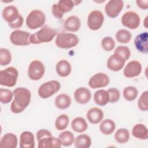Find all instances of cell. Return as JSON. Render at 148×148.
Here are the masks:
<instances>
[{"mask_svg": "<svg viewBox=\"0 0 148 148\" xmlns=\"http://www.w3.org/2000/svg\"><path fill=\"white\" fill-rule=\"evenodd\" d=\"M13 92L14 99L11 103L10 110L13 113H20L25 109L31 102V91L25 87H17Z\"/></svg>", "mask_w": 148, "mask_h": 148, "instance_id": "obj_1", "label": "cell"}, {"mask_svg": "<svg viewBox=\"0 0 148 148\" xmlns=\"http://www.w3.org/2000/svg\"><path fill=\"white\" fill-rule=\"evenodd\" d=\"M57 34V31L48 25H44L40 30L31 34L29 37L31 44L38 45L51 42Z\"/></svg>", "mask_w": 148, "mask_h": 148, "instance_id": "obj_2", "label": "cell"}, {"mask_svg": "<svg viewBox=\"0 0 148 148\" xmlns=\"http://www.w3.org/2000/svg\"><path fill=\"white\" fill-rule=\"evenodd\" d=\"M82 1L72 0H61L57 3H54L51 7V12L53 15L58 19L62 18L65 13L72 10L74 6L77 5Z\"/></svg>", "mask_w": 148, "mask_h": 148, "instance_id": "obj_3", "label": "cell"}, {"mask_svg": "<svg viewBox=\"0 0 148 148\" xmlns=\"http://www.w3.org/2000/svg\"><path fill=\"white\" fill-rule=\"evenodd\" d=\"M79 42L77 36L72 33H61L57 35L55 43L56 46L63 49H69L76 46Z\"/></svg>", "mask_w": 148, "mask_h": 148, "instance_id": "obj_4", "label": "cell"}, {"mask_svg": "<svg viewBox=\"0 0 148 148\" xmlns=\"http://www.w3.org/2000/svg\"><path fill=\"white\" fill-rule=\"evenodd\" d=\"M18 76L17 69L13 66H9L0 71V84L3 86L12 87L17 83Z\"/></svg>", "mask_w": 148, "mask_h": 148, "instance_id": "obj_5", "label": "cell"}, {"mask_svg": "<svg viewBox=\"0 0 148 148\" xmlns=\"http://www.w3.org/2000/svg\"><path fill=\"white\" fill-rule=\"evenodd\" d=\"M46 21L45 13L40 10L34 9L27 16L25 23L30 29H36L43 25Z\"/></svg>", "mask_w": 148, "mask_h": 148, "instance_id": "obj_6", "label": "cell"}, {"mask_svg": "<svg viewBox=\"0 0 148 148\" xmlns=\"http://www.w3.org/2000/svg\"><path fill=\"white\" fill-rule=\"evenodd\" d=\"M61 88V84L57 80H50L41 84L38 90L39 96L43 99H47L57 92Z\"/></svg>", "mask_w": 148, "mask_h": 148, "instance_id": "obj_7", "label": "cell"}, {"mask_svg": "<svg viewBox=\"0 0 148 148\" xmlns=\"http://www.w3.org/2000/svg\"><path fill=\"white\" fill-rule=\"evenodd\" d=\"M45 67L42 62L35 60L31 62L28 69V76L31 80H39L43 76Z\"/></svg>", "mask_w": 148, "mask_h": 148, "instance_id": "obj_8", "label": "cell"}, {"mask_svg": "<svg viewBox=\"0 0 148 148\" xmlns=\"http://www.w3.org/2000/svg\"><path fill=\"white\" fill-rule=\"evenodd\" d=\"M121 22L124 27L131 29H135L139 26L140 18L139 14L135 12L128 11L123 14Z\"/></svg>", "mask_w": 148, "mask_h": 148, "instance_id": "obj_9", "label": "cell"}, {"mask_svg": "<svg viewBox=\"0 0 148 148\" xmlns=\"http://www.w3.org/2000/svg\"><path fill=\"white\" fill-rule=\"evenodd\" d=\"M104 21V16L102 12L98 10L91 11L87 17V25L92 31L98 30L101 28Z\"/></svg>", "mask_w": 148, "mask_h": 148, "instance_id": "obj_10", "label": "cell"}, {"mask_svg": "<svg viewBox=\"0 0 148 148\" xmlns=\"http://www.w3.org/2000/svg\"><path fill=\"white\" fill-rule=\"evenodd\" d=\"M30 36L31 34L27 31L16 29L11 33L10 41L16 46H28L31 44L29 42Z\"/></svg>", "mask_w": 148, "mask_h": 148, "instance_id": "obj_11", "label": "cell"}, {"mask_svg": "<svg viewBox=\"0 0 148 148\" xmlns=\"http://www.w3.org/2000/svg\"><path fill=\"white\" fill-rule=\"evenodd\" d=\"M109 77L106 73L99 72L90 78L88 84L90 88L96 89L106 87L109 84Z\"/></svg>", "mask_w": 148, "mask_h": 148, "instance_id": "obj_12", "label": "cell"}, {"mask_svg": "<svg viewBox=\"0 0 148 148\" xmlns=\"http://www.w3.org/2000/svg\"><path fill=\"white\" fill-rule=\"evenodd\" d=\"M124 6V2L121 0H110L105 6V12L110 18L117 17Z\"/></svg>", "mask_w": 148, "mask_h": 148, "instance_id": "obj_13", "label": "cell"}, {"mask_svg": "<svg viewBox=\"0 0 148 148\" xmlns=\"http://www.w3.org/2000/svg\"><path fill=\"white\" fill-rule=\"evenodd\" d=\"M142 65L136 60L130 61L125 65L124 70V76L127 78H132L139 76L142 72Z\"/></svg>", "mask_w": 148, "mask_h": 148, "instance_id": "obj_14", "label": "cell"}, {"mask_svg": "<svg viewBox=\"0 0 148 148\" xmlns=\"http://www.w3.org/2000/svg\"><path fill=\"white\" fill-rule=\"evenodd\" d=\"M125 61H126L121 56L114 53L108 58L106 65L109 70L117 72L124 67Z\"/></svg>", "mask_w": 148, "mask_h": 148, "instance_id": "obj_15", "label": "cell"}, {"mask_svg": "<svg viewBox=\"0 0 148 148\" xmlns=\"http://www.w3.org/2000/svg\"><path fill=\"white\" fill-rule=\"evenodd\" d=\"M134 44L136 50L142 53H148V33L147 31L137 35Z\"/></svg>", "mask_w": 148, "mask_h": 148, "instance_id": "obj_16", "label": "cell"}, {"mask_svg": "<svg viewBox=\"0 0 148 148\" xmlns=\"http://www.w3.org/2000/svg\"><path fill=\"white\" fill-rule=\"evenodd\" d=\"M21 14L18 9L13 5H9L3 8L2 10V17L8 24L14 23L17 20Z\"/></svg>", "mask_w": 148, "mask_h": 148, "instance_id": "obj_17", "label": "cell"}, {"mask_svg": "<svg viewBox=\"0 0 148 148\" xmlns=\"http://www.w3.org/2000/svg\"><path fill=\"white\" fill-rule=\"evenodd\" d=\"M74 98L77 103L86 104L88 103L91 97V93L89 89L84 87L77 88L74 92Z\"/></svg>", "mask_w": 148, "mask_h": 148, "instance_id": "obj_18", "label": "cell"}, {"mask_svg": "<svg viewBox=\"0 0 148 148\" xmlns=\"http://www.w3.org/2000/svg\"><path fill=\"white\" fill-rule=\"evenodd\" d=\"M39 148H60L61 147V142L58 138L53 136H46L38 140Z\"/></svg>", "mask_w": 148, "mask_h": 148, "instance_id": "obj_19", "label": "cell"}, {"mask_svg": "<svg viewBox=\"0 0 148 148\" xmlns=\"http://www.w3.org/2000/svg\"><path fill=\"white\" fill-rule=\"evenodd\" d=\"M88 121L92 124H97L101 122L103 118V112L99 108L93 107L90 108L86 113Z\"/></svg>", "mask_w": 148, "mask_h": 148, "instance_id": "obj_20", "label": "cell"}, {"mask_svg": "<svg viewBox=\"0 0 148 148\" xmlns=\"http://www.w3.org/2000/svg\"><path fill=\"white\" fill-rule=\"evenodd\" d=\"M17 136L13 133H6L1 139V148H16L17 146Z\"/></svg>", "mask_w": 148, "mask_h": 148, "instance_id": "obj_21", "label": "cell"}, {"mask_svg": "<svg viewBox=\"0 0 148 148\" xmlns=\"http://www.w3.org/2000/svg\"><path fill=\"white\" fill-rule=\"evenodd\" d=\"M81 26V22L80 18L74 15L69 16L65 20L64 27V28L69 32H75L77 31Z\"/></svg>", "mask_w": 148, "mask_h": 148, "instance_id": "obj_22", "label": "cell"}, {"mask_svg": "<svg viewBox=\"0 0 148 148\" xmlns=\"http://www.w3.org/2000/svg\"><path fill=\"white\" fill-rule=\"evenodd\" d=\"M20 147L21 148H34L35 138L30 131H24L20 136Z\"/></svg>", "mask_w": 148, "mask_h": 148, "instance_id": "obj_23", "label": "cell"}, {"mask_svg": "<svg viewBox=\"0 0 148 148\" xmlns=\"http://www.w3.org/2000/svg\"><path fill=\"white\" fill-rule=\"evenodd\" d=\"M57 73L61 77H66L71 74L72 67L71 64L66 60H60L56 64Z\"/></svg>", "mask_w": 148, "mask_h": 148, "instance_id": "obj_24", "label": "cell"}, {"mask_svg": "<svg viewBox=\"0 0 148 148\" xmlns=\"http://www.w3.org/2000/svg\"><path fill=\"white\" fill-rule=\"evenodd\" d=\"M95 103L101 106L107 105L109 102V96L106 90L100 89L96 91L94 94Z\"/></svg>", "mask_w": 148, "mask_h": 148, "instance_id": "obj_25", "label": "cell"}, {"mask_svg": "<svg viewBox=\"0 0 148 148\" xmlns=\"http://www.w3.org/2000/svg\"><path fill=\"white\" fill-rule=\"evenodd\" d=\"M132 136L137 139L146 140L148 138V130L143 124L135 125L132 130Z\"/></svg>", "mask_w": 148, "mask_h": 148, "instance_id": "obj_26", "label": "cell"}, {"mask_svg": "<svg viewBox=\"0 0 148 148\" xmlns=\"http://www.w3.org/2000/svg\"><path fill=\"white\" fill-rule=\"evenodd\" d=\"M55 106L60 109H68L71 104L70 97L66 94H60L58 95L54 100Z\"/></svg>", "mask_w": 148, "mask_h": 148, "instance_id": "obj_27", "label": "cell"}, {"mask_svg": "<svg viewBox=\"0 0 148 148\" xmlns=\"http://www.w3.org/2000/svg\"><path fill=\"white\" fill-rule=\"evenodd\" d=\"M116 127V124L114 121L109 119H106L101 121L99 125V130L102 134L109 135L114 131Z\"/></svg>", "mask_w": 148, "mask_h": 148, "instance_id": "obj_28", "label": "cell"}, {"mask_svg": "<svg viewBox=\"0 0 148 148\" xmlns=\"http://www.w3.org/2000/svg\"><path fill=\"white\" fill-rule=\"evenodd\" d=\"M71 127L75 132L82 133L86 131L88 128V124L84 118L82 117H76L72 120L71 122Z\"/></svg>", "mask_w": 148, "mask_h": 148, "instance_id": "obj_29", "label": "cell"}, {"mask_svg": "<svg viewBox=\"0 0 148 148\" xmlns=\"http://www.w3.org/2000/svg\"><path fill=\"white\" fill-rule=\"evenodd\" d=\"M74 143L76 148H88L91 145V139L86 134H80L75 138Z\"/></svg>", "mask_w": 148, "mask_h": 148, "instance_id": "obj_30", "label": "cell"}, {"mask_svg": "<svg viewBox=\"0 0 148 148\" xmlns=\"http://www.w3.org/2000/svg\"><path fill=\"white\" fill-rule=\"evenodd\" d=\"M130 135L129 131L124 128L118 129L114 135V138L115 140L119 143H125L130 139Z\"/></svg>", "mask_w": 148, "mask_h": 148, "instance_id": "obj_31", "label": "cell"}, {"mask_svg": "<svg viewBox=\"0 0 148 148\" xmlns=\"http://www.w3.org/2000/svg\"><path fill=\"white\" fill-rule=\"evenodd\" d=\"M58 138L64 146H71L75 141V137L73 133L69 131H65L61 132L58 135Z\"/></svg>", "mask_w": 148, "mask_h": 148, "instance_id": "obj_32", "label": "cell"}, {"mask_svg": "<svg viewBox=\"0 0 148 148\" xmlns=\"http://www.w3.org/2000/svg\"><path fill=\"white\" fill-rule=\"evenodd\" d=\"M116 39L119 43H128L132 38L131 33L125 29H121L117 31L115 35Z\"/></svg>", "mask_w": 148, "mask_h": 148, "instance_id": "obj_33", "label": "cell"}, {"mask_svg": "<svg viewBox=\"0 0 148 148\" xmlns=\"http://www.w3.org/2000/svg\"><path fill=\"white\" fill-rule=\"evenodd\" d=\"M69 119L67 114H62L58 116L55 121V127L58 131L66 129L69 124Z\"/></svg>", "mask_w": 148, "mask_h": 148, "instance_id": "obj_34", "label": "cell"}, {"mask_svg": "<svg viewBox=\"0 0 148 148\" xmlns=\"http://www.w3.org/2000/svg\"><path fill=\"white\" fill-rule=\"evenodd\" d=\"M138 94V89L134 86H127L123 89V95L124 99L128 101L135 100Z\"/></svg>", "mask_w": 148, "mask_h": 148, "instance_id": "obj_35", "label": "cell"}, {"mask_svg": "<svg viewBox=\"0 0 148 148\" xmlns=\"http://www.w3.org/2000/svg\"><path fill=\"white\" fill-rule=\"evenodd\" d=\"M12 61V54L7 49H0V65L5 66L10 63Z\"/></svg>", "mask_w": 148, "mask_h": 148, "instance_id": "obj_36", "label": "cell"}, {"mask_svg": "<svg viewBox=\"0 0 148 148\" xmlns=\"http://www.w3.org/2000/svg\"><path fill=\"white\" fill-rule=\"evenodd\" d=\"M14 94L11 90L6 88L0 89V101L3 104L9 103L13 97Z\"/></svg>", "mask_w": 148, "mask_h": 148, "instance_id": "obj_37", "label": "cell"}, {"mask_svg": "<svg viewBox=\"0 0 148 148\" xmlns=\"http://www.w3.org/2000/svg\"><path fill=\"white\" fill-rule=\"evenodd\" d=\"M148 91H145L142 93L138 101V107L141 111H147L148 110Z\"/></svg>", "mask_w": 148, "mask_h": 148, "instance_id": "obj_38", "label": "cell"}, {"mask_svg": "<svg viewBox=\"0 0 148 148\" xmlns=\"http://www.w3.org/2000/svg\"><path fill=\"white\" fill-rule=\"evenodd\" d=\"M101 46L104 50L110 51L113 50L115 47V42L112 38L105 36L101 40Z\"/></svg>", "mask_w": 148, "mask_h": 148, "instance_id": "obj_39", "label": "cell"}, {"mask_svg": "<svg viewBox=\"0 0 148 148\" xmlns=\"http://www.w3.org/2000/svg\"><path fill=\"white\" fill-rule=\"evenodd\" d=\"M114 53L117 54L121 56L125 61L129 59L131 56V51L130 49L125 46H119L114 51Z\"/></svg>", "mask_w": 148, "mask_h": 148, "instance_id": "obj_40", "label": "cell"}, {"mask_svg": "<svg viewBox=\"0 0 148 148\" xmlns=\"http://www.w3.org/2000/svg\"><path fill=\"white\" fill-rule=\"evenodd\" d=\"M109 96V102L115 103L117 102L120 97V93L119 90L116 88H110L107 90Z\"/></svg>", "mask_w": 148, "mask_h": 148, "instance_id": "obj_41", "label": "cell"}, {"mask_svg": "<svg viewBox=\"0 0 148 148\" xmlns=\"http://www.w3.org/2000/svg\"><path fill=\"white\" fill-rule=\"evenodd\" d=\"M52 136V134L50 131H49L47 130L46 129H41L39 130L36 134V137L37 139V140H39V139L43 138L46 136Z\"/></svg>", "mask_w": 148, "mask_h": 148, "instance_id": "obj_42", "label": "cell"}, {"mask_svg": "<svg viewBox=\"0 0 148 148\" xmlns=\"http://www.w3.org/2000/svg\"><path fill=\"white\" fill-rule=\"evenodd\" d=\"M23 22H24V19L23 16L21 15L20 17L17 20H16L14 23L8 24L9 26L13 29H18L20 28H21L23 24Z\"/></svg>", "mask_w": 148, "mask_h": 148, "instance_id": "obj_43", "label": "cell"}, {"mask_svg": "<svg viewBox=\"0 0 148 148\" xmlns=\"http://www.w3.org/2000/svg\"><path fill=\"white\" fill-rule=\"evenodd\" d=\"M136 3L138 7L142 10H147L148 9V0H137Z\"/></svg>", "mask_w": 148, "mask_h": 148, "instance_id": "obj_44", "label": "cell"}, {"mask_svg": "<svg viewBox=\"0 0 148 148\" xmlns=\"http://www.w3.org/2000/svg\"><path fill=\"white\" fill-rule=\"evenodd\" d=\"M147 17H146V18H145V23H144V25H145V27L147 28V27H146V24H147L146 23V20H147Z\"/></svg>", "mask_w": 148, "mask_h": 148, "instance_id": "obj_45", "label": "cell"}]
</instances>
